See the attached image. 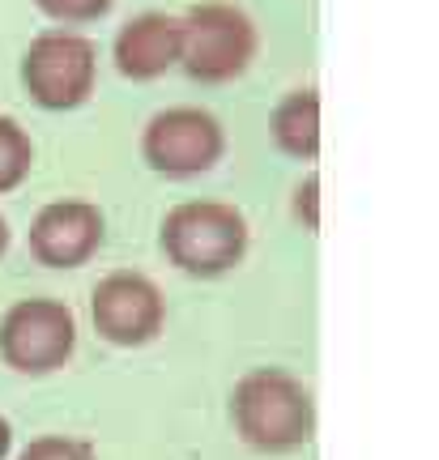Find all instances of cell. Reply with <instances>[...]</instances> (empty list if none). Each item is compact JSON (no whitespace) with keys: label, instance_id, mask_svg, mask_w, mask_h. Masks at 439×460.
<instances>
[{"label":"cell","instance_id":"1","mask_svg":"<svg viewBox=\"0 0 439 460\" xmlns=\"http://www.w3.org/2000/svg\"><path fill=\"white\" fill-rule=\"evenodd\" d=\"M230 418L256 452H294L316 435V401L282 367L247 371L230 393Z\"/></svg>","mask_w":439,"mask_h":460},{"label":"cell","instance_id":"2","mask_svg":"<svg viewBox=\"0 0 439 460\" xmlns=\"http://www.w3.org/2000/svg\"><path fill=\"white\" fill-rule=\"evenodd\" d=\"M247 217L227 200H184L163 217V256L188 278H222L247 256Z\"/></svg>","mask_w":439,"mask_h":460},{"label":"cell","instance_id":"3","mask_svg":"<svg viewBox=\"0 0 439 460\" xmlns=\"http://www.w3.org/2000/svg\"><path fill=\"white\" fill-rule=\"evenodd\" d=\"M256 60V26L239 4L205 0L179 17V65L201 85L235 82Z\"/></svg>","mask_w":439,"mask_h":460},{"label":"cell","instance_id":"4","mask_svg":"<svg viewBox=\"0 0 439 460\" xmlns=\"http://www.w3.org/2000/svg\"><path fill=\"white\" fill-rule=\"evenodd\" d=\"M22 85L43 111H73L98 85V48L85 34L43 31L22 56Z\"/></svg>","mask_w":439,"mask_h":460},{"label":"cell","instance_id":"5","mask_svg":"<svg viewBox=\"0 0 439 460\" xmlns=\"http://www.w3.org/2000/svg\"><path fill=\"white\" fill-rule=\"evenodd\" d=\"M77 349V315L60 298H22L0 320V358L17 376H51Z\"/></svg>","mask_w":439,"mask_h":460},{"label":"cell","instance_id":"6","mask_svg":"<svg viewBox=\"0 0 439 460\" xmlns=\"http://www.w3.org/2000/svg\"><path fill=\"white\" fill-rule=\"evenodd\" d=\"M227 128L205 107H166L141 128V158L166 180H193L222 163Z\"/></svg>","mask_w":439,"mask_h":460},{"label":"cell","instance_id":"7","mask_svg":"<svg viewBox=\"0 0 439 460\" xmlns=\"http://www.w3.org/2000/svg\"><path fill=\"white\" fill-rule=\"evenodd\" d=\"M90 320L103 341L137 349L149 345L166 324V298L163 290L132 269H115L94 286L90 295Z\"/></svg>","mask_w":439,"mask_h":460},{"label":"cell","instance_id":"8","mask_svg":"<svg viewBox=\"0 0 439 460\" xmlns=\"http://www.w3.org/2000/svg\"><path fill=\"white\" fill-rule=\"evenodd\" d=\"M107 239V217L90 200H51L31 222V256L48 269H82Z\"/></svg>","mask_w":439,"mask_h":460},{"label":"cell","instance_id":"9","mask_svg":"<svg viewBox=\"0 0 439 460\" xmlns=\"http://www.w3.org/2000/svg\"><path fill=\"white\" fill-rule=\"evenodd\" d=\"M115 68L132 82H154L166 68L179 65V17L166 13H137L120 26L112 43Z\"/></svg>","mask_w":439,"mask_h":460},{"label":"cell","instance_id":"10","mask_svg":"<svg viewBox=\"0 0 439 460\" xmlns=\"http://www.w3.org/2000/svg\"><path fill=\"white\" fill-rule=\"evenodd\" d=\"M273 146L294 163H316L320 154V94L316 90H291L273 107L269 119Z\"/></svg>","mask_w":439,"mask_h":460},{"label":"cell","instance_id":"11","mask_svg":"<svg viewBox=\"0 0 439 460\" xmlns=\"http://www.w3.org/2000/svg\"><path fill=\"white\" fill-rule=\"evenodd\" d=\"M34 141L13 115H0V192H13L31 180Z\"/></svg>","mask_w":439,"mask_h":460},{"label":"cell","instance_id":"12","mask_svg":"<svg viewBox=\"0 0 439 460\" xmlns=\"http://www.w3.org/2000/svg\"><path fill=\"white\" fill-rule=\"evenodd\" d=\"M51 22H65V26H85V22H98V17L112 13L115 0H34Z\"/></svg>","mask_w":439,"mask_h":460},{"label":"cell","instance_id":"13","mask_svg":"<svg viewBox=\"0 0 439 460\" xmlns=\"http://www.w3.org/2000/svg\"><path fill=\"white\" fill-rule=\"evenodd\" d=\"M17 460H94V452L82 444V439H68V435H43V439H31L22 447Z\"/></svg>","mask_w":439,"mask_h":460},{"label":"cell","instance_id":"14","mask_svg":"<svg viewBox=\"0 0 439 460\" xmlns=\"http://www.w3.org/2000/svg\"><path fill=\"white\" fill-rule=\"evenodd\" d=\"M294 217H299L311 234L320 230V175H316V171L303 175V183L294 188Z\"/></svg>","mask_w":439,"mask_h":460},{"label":"cell","instance_id":"15","mask_svg":"<svg viewBox=\"0 0 439 460\" xmlns=\"http://www.w3.org/2000/svg\"><path fill=\"white\" fill-rule=\"evenodd\" d=\"M9 447H13V427H9V418H0V460L9 456Z\"/></svg>","mask_w":439,"mask_h":460},{"label":"cell","instance_id":"16","mask_svg":"<svg viewBox=\"0 0 439 460\" xmlns=\"http://www.w3.org/2000/svg\"><path fill=\"white\" fill-rule=\"evenodd\" d=\"M9 239H13V234H9V222H4V217H0V256H4V252H9Z\"/></svg>","mask_w":439,"mask_h":460}]
</instances>
